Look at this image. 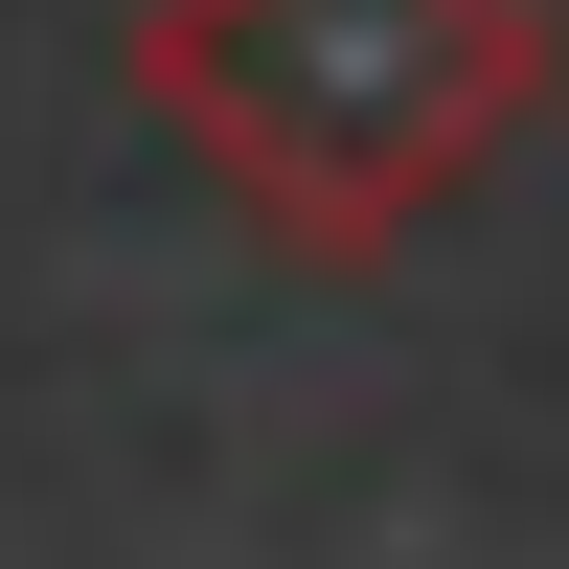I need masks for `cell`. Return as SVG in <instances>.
I'll return each mask as SVG.
<instances>
[{"mask_svg":"<svg viewBox=\"0 0 569 569\" xmlns=\"http://www.w3.org/2000/svg\"><path fill=\"white\" fill-rule=\"evenodd\" d=\"M547 0H137V114L273 251H410L547 114Z\"/></svg>","mask_w":569,"mask_h":569,"instance_id":"1","label":"cell"}]
</instances>
